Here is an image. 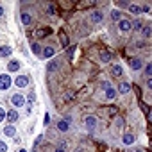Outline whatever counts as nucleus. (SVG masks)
Segmentation results:
<instances>
[{
  "label": "nucleus",
  "instance_id": "obj_35",
  "mask_svg": "<svg viewBox=\"0 0 152 152\" xmlns=\"http://www.w3.org/2000/svg\"><path fill=\"white\" fill-rule=\"evenodd\" d=\"M148 11H150L148 6H141V13H148Z\"/></svg>",
  "mask_w": 152,
  "mask_h": 152
},
{
  "label": "nucleus",
  "instance_id": "obj_17",
  "mask_svg": "<svg viewBox=\"0 0 152 152\" xmlns=\"http://www.w3.org/2000/svg\"><path fill=\"white\" fill-rule=\"evenodd\" d=\"M50 32H52L50 27H43V29H38V31H36V36H38V38H45V36H48Z\"/></svg>",
  "mask_w": 152,
  "mask_h": 152
},
{
  "label": "nucleus",
  "instance_id": "obj_34",
  "mask_svg": "<svg viewBox=\"0 0 152 152\" xmlns=\"http://www.w3.org/2000/svg\"><path fill=\"white\" fill-rule=\"evenodd\" d=\"M147 88H148V90H152V77H148V79H147Z\"/></svg>",
  "mask_w": 152,
  "mask_h": 152
},
{
  "label": "nucleus",
  "instance_id": "obj_10",
  "mask_svg": "<svg viewBox=\"0 0 152 152\" xmlns=\"http://www.w3.org/2000/svg\"><path fill=\"white\" fill-rule=\"evenodd\" d=\"M104 91H106V99H107V100H115V99L118 97V91H116V90H115L113 86H109V88H106Z\"/></svg>",
  "mask_w": 152,
  "mask_h": 152
},
{
  "label": "nucleus",
  "instance_id": "obj_33",
  "mask_svg": "<svg viewBox=\"0 0 152 152\" xmlns=\"http://www.w3.org/2000/svg\"><path fill=\"white\" fill-rule=\"evenodd\" d=\"M48 15H50V16H54V15H56V7H54L52 4L48 6Z\"/></svg>",
  "mask_w": 152,
  "mask_h": 152
},
{
  "label": "nucleus",
  "instance_id": "obj_13",
  "mask_svg": "<svg viewBox=\"0 0 152 152\" xmlns=\"http://www.w3.org/2000/svg\"><path fill=\"white\" fill-rule=\"evenodd\" d=\"M20 22H22L25 27H29V25L32 23V16H31L29 13H22V15H20Z\"/></svg>",
  "mask_w": 152,
  "mask_h": 152
},
{
  "label": "nucleus",
  "instance_id": "obj_25",
  "mask_svg": "<svg viewBox=\"0 0 152 152\" xmlns=\"http://www.w3.org/2000/svg\"><path fill=\"white\" fill-rule=\"evenodd\" d=\"M141 36L143 38H150L152 36V25H145L143 31H141Z\"/></svg>",
  "mask_w": 152,
  "mask_h": 152
},
{
  "label": "nucleus",
  "instance_id": "obj_15",
  "mask_svg": "<svg viewBox=\"0 0 152 152\" xmlns=\"http://www.w3.org/2000/svg\"><path fill=\"white\" fill-rule=\"evenodd\" d=\"M134 140H136V138H134V134H132V132H125V134H124V138H122V141H124L127 147H131V145L134 143Z\"/></svg>",
  "mask_w": 152,
  "mask_h": 152
},
{
  "label": "nucleus",
  "instance_id": "obj_5",
  "mask_svg": "<svg viewBox=\"0 0 152 152\" xmlns=\"http://www.w3.org/2000/svg\"><path fill=\"white\" fill-rule=\"evenodd\" d=\"M56 127H57V131H59V132H68V131H70V122H68V120H64V118H61V120H57Z\"/></svg>",
  "mask_w": 152,
  "mask_h": 152
},
{
  "label": "nucleus",
  "instance_id": "obj_16",
  "mask_svg": "<svg viewBox=\"0 0 152 152\" xmlns=\"http://www.w3.org/2000/svg\"><path fill=\"white\" fill-rule=\"evenodd\" d=\"M11 52H13V48L9 45H2V47H0V57H9Z\"/></svg>",
  "mask_w": 152,
  "mask_h": 152
},
{
  "label": "nucleus",
  "instance_id": "obj_9",
  "mask_svg": "<svg viewBox=\"0 0 152 152\" xmlns=\"http://www.w3.org/2000/svg\"><path fill=\"white\" fill-rule=\"evenodd\" d=\"M111 75H113V77H122V75H124V68H122V64H118V63L111 64Z\"/></svg>",
  "mask_w": 152,
  "mask_h": 152
},
{
  "label": "nucleus",
  "instance_id": "obj_29",
  "mask_svg": "<svg viewBox=\"0 0 152 152\" xmlns=\"http://www.w3.org/2000/svg\"><path fill=\"white\" fill-rule=\"evenodd\" d=\"M32 52H34V54H39V52H43V50H41V47H39L38 43H32Z\"/></svg>",
  "mask_w": 152,
  "mask_h": 152
},
{
  "label": "nucleus",
  "instance_id": "obj_37",
  "mask_svg": "<svg viewBox=\"0 0 152 152\" xmlns=\"http://www.w3.org/2000/svg\"><path fill=\"white\" fill-rule=\"evenodd\" d=\"M57 147H63V148H66V141H59V143H57Z\"/></svg>",
  "mask_w": 152,
  "mask_h": 152
},
{
  "label": "nucleus",
  "instance_id": "obj_4",
  "mask_svg": "<svg viewBox=\"0 0 152 152\" xmlns=\"http://www.w3.org/2000/svg\"><path fill=\"white\" fill-rule=\"evenodd\" d=\"M84 125H86V129H88V131H93V129L97 127V116L88 115V116L84 118Z\"/></svg>",
  "mask_w": 152,
  "mask_h": 152
},
{
  "label": "nucleus",
  "instance_id": "obj_41",
  "mask_svg": "<svg viewBox=\"0 0 152 152\" xmlns=\"http://www.w3.org/2000/svg\"><path fill=\"white\" fill-rule=\"evenodd\" d=\"M132 152H141V150H138V148H136V150H132Z\"/></svg>",
  "mask_w": 152,
  "mask_h": 152
},
{
  "label": "nucleus",
  "instance_id": "obj_32",
  "mask_svg": "<svg viewBox=\"0 0 152 152\" xmlns=\"http://www.w3.org/2000/svg\"><path fill=\"white\" fill-rule=\"evenodd\" d=\"M116 4H118V7H127V9L131 6V2H127V0H125V2H116Z\"/></svg>",
  "mask_w": 152,
  "mask_h": 152
},
{
  "label": "nucleus",
  "instance_id": "obj_2",
  "mask_svg": "<svg viewBox=\"0 0 152 152\" xmlns=\"http://www.w3.org/2000/svg\"><path fill=\"white\" fill-rule=\"evenodd\" d=\"M129 64H131V68H132L134 72H140V70H143V68H145V63H143V59H141V57H131Z\"/></svg>",
  "mask_w": 152,
  "mask_h": 152
},
{
  "label": "nucleus",
  "instance_id": "obj_12",
  "mask_svg": "<svg viewBox=\"0 0 152 152\" xmlns=\"http://www.w3.org/2000/svg\"><path fill=\"white\" fill-rule=\"evenodd\" d=\"M4 134H6V136H9V138H15V136H16V127H15L13 124L6 125V127H4Z\"/></svg>",
  "mask_w": 152,
  "mask_h": 152
},
{
  "label": "nucleus",
  "instance_id": "obj_1",
  "mask_svg": "<svg viewBox=\"0 0 152 152\" xmlns=\"http://www.w3.org/2000/svg\"><path fill=\"white\" fill-rule=\"evenodd\" d=\"M116 25H118V32L120 34H129L132 31V22H129L127 18H122Z\"/></svg>",
  "mask_w": 152,
  "mask_h": 152
},
{
  "label": "nucleus",
  "instance_id": "obj_38",
  "mask_svg": "<svg viewBox=\"0 0 152 152\" xmlns=\"http://www.w3.org/2000/svg\"><path fill=\"white\" fill-rule=\"evenodd\" d=\"M148 122H152V109L148 111Z\"/></svg>",
  "mask_w": 152,
  "mask_h": 152
},
{
  "label": "nucleus",
  "instance_id": "obj_39",
  "mask_svg": "<svg viewBox=\"0 0 152 152\" xmlns=\"http://www.w3.org/2000/svg\"><path fill=\"white\" fill-rule=\"evenodd\" d=\"M0 16H4V7L0 6Z\"/></svg>",
  "mask_w": 152,
  "mask_h": 152
},
{
  "label": "nucleus",
  "instance_id": "obj_40",
  "mask_svg": "<svg viewBox=\"0 0 152 152\" xmlns=\"http://www.w3.org/2000/svg\"><path fill=\"white\" fill-rule=\"evenodd\" d=\"M18 152H27V150H25V148H20V150H18Z\"/></svg>",
  "mask_w": 152,
  "mask_h": 152
},
{
  "label": "nucleus",
  "instance_id": "obj_31",
  "mask_svg": "<svg viewBox=\"0 0 152 152\" xmlns=\"http://www.w3.org/2000/svg\"><path fill=\"white\" fill-rule=\"evenodd\" d=\"M91 6H95V2H81L79 4V7H91Z\"/></svg>",
  "mask_w": 152,
  "mask_h": 152
},
{
  "label": "nucleus",
  "instance_id": "obj_18",
  "mask_svg": "<svg viewBox=\"0 0 152 152\" xmlns=\"http://www.w3.org/2000/svg\"><path fill=\"white\" fill-rule=\"evenodd\" d=\"M99 57H100V61H102V63H111V57H113V54L104 50V52H100V56H99Z\"/></svg>",
  "mask_w": 152,
  "mask_h": 152
},
{
  "label": "nucleus",
  "instance_id": "obj_26",
  "mask_svg": "<svg viewBox=\"0 0 152 152\" xmlns=\"http://www.w3.org/2000/svg\"><path fill=\"white\" fill-rule=\"evenodd\" d=\"M57 68H59V61H50V63L47 64V70H48V72H56Z\"/></svg>",
  "mask_w": 152,
  "mask_h": 152
},
{
  "label": "nucleus",
  "instance_id": "obj_36",
  "mask_svg": "<svg viewBox=\"0 0 152 152\" xmlns=\"http://www.w3.org/2000/svg\"><path fill=\"white\" fill-rule=\"evenodd\" d=\"M54 152H66V148H63V147H56Z\"/></svg>",
  "mask_w": 152,
  "mask_h": 152
},
{
  "label": "nucleus",
  "instance_id": "obj_8",
  "mask_svg": "<svg viewBox=\"0 0 152 152\" xmlns=\"http://www.w3.org/2000/svg\"><path fill=\"white\" fill-rule=\"evenodd\" d=\"M90 20H91L93 23H100V22L104 20V13H102L100 9H97V11H93V13L90 15Z\"/></svg>",
  "mask_w": 152,
  "mask_h": 152
},
{
  "label": "nucleus",
  "instance_id": "obj_42",
  "mask_svg": "<svg viewBox=\"0 0 152 152\" xmlns=\"http://www.w3.org/2000/svg\"><path fill=\"white\" fill-rule=\"evenodd\" d=\"M32 152H38V150H36V148H34V150H32Z\"/></svg>",
  "mask_w": 152,
  "mask_h": 152
},
{
  "label": "nucleus",
  "instance_id": "obj_19",
  "mask_svg": "<svg viewBox=\"0 0 152 152\" xmlns=\"http://www.w3.org/2000/svg\"><path fill=\"white\" fill-rule=\"evenodd\" d=\"M143 27H145V25H143V22H141V20H134V22H132V31L141 32V31H143Z\"/></svg>",
  "mask_w": 152,
  "mask_h": 152
},
{
  "label": "nucleus",
  "instance_id": "obj_23",
  "mask_svg": "<svg viewBox=\"0 0 152 152\" xmlns=\"http://www.w3.org/2000/svg\"><path fill=\"white\" fill-rule=\"evenodd\" d=\"M111 20H115V22L118 23V22L122 20V13H120L118 9H113V11H111Z\"/></svg>",
  "mask_w": 152,
  "mask_h": 152
},
{
  "label": "nucleus",
  "instance_id": "obj_28",
  "mask_svg": "<svg viewBox=\"0 0 152 152\" xmlns=\"http://www.w3.org/2000/svg\"><path fill=\"white\" fill-rule=\"evenodd\" d=\"M6 118H7V113L4 111V107H0V124H2Z\"/></svg>",
  "mask_w": 152,
  "mask_h": 152
},
{
  "label": "nucleus",
  "instance_id": "obj_21",
  "mask_svg": "<svg viewBox=\"0 0 152 152\" xmlns=\"http://www.w3.org/2000/svg\"><path fill=\"white\" fill-rule=\"evenodd\" d=\"M7 70H9V72H18V70H20V63H18V61H9Z\"/></svg>",
  "mask_w": 152,
  "mask_h": 152
},
{
  "label": "nucleus",
  "instance_id": "obj_14",
  "mask_svg": "<svg viewBox=\"0 0 152 152\" xmlns=\"http://www.w3.org/2000/svg\"><path fill=\"white\" fill-rule=\"evenodd\" d=\"M54 54H56V48H54V47H45V48H43V52H41L43 59H50Z\"/></svg>",
  "mask_w": 152,
  "mask_h": 152
},
{
  "label": "nucleus",
  "instance_id": "obj_3",
  "mask_svg": "<svg viewBox=\"0 0 152 152\" xmlns=\"http://www.w3.org/2000/svg\"><path fill=\"white\" fill-rule=\"evenodd\" d=\"M9 88H11V75L2 73V75H0V90L6 91V90H9Z\"/></svg>",
  "mask_w": 152,
  "mask_h": 152
},
{
  "label": "nucleus",
  "instance_id": "obj_11",
  "mask_svg": "<svg viewBox=\"0 0 152 152\" xmlns=\"http://www.w3.org/2000/svg\"><path fill=\"white\" fill-rule=\"evenodd\" d=\"M15 84H16L18 88H25V86L29 84V79L25 77V75H18V77L15 79Z\"/></svg>",
  "mask_w": 152,
  "mask_h": 152
},
{
  "label": "nucleus",
  "instance_id": "obj_7",
  "mask_svg": "<svg viewBox=\"0 0 152 152\" xmlns=\"http://www.w3.org/2000/svg\"><path fill=\"white\" fill-rule=\"evenodd\" d=\"M11 102H13L16 107H22V106H25V97L20 95V93H15V95L11 97Z\"/></svg>",
  "mask_w": 152,
  "mask_h": 152
},
{
  "label": "nucleus",
  "instance_id": "obj_27",
  "mask_svg": "<svg viewBox=\"0 0 152 152\" xmlns=\"http://www.w3.org/2000/svg\"><path fill=\"white\" fill-rule=\"evenodd\" d=\"M143 73H145V77H147V79H148V77H152V63L145 64V68H143Z\"/></svg>",
  "mask_w": 152,
  "mask_h": 152
},
{
  "label": "nucleus",
  "instance_id": "obj_30",
  "mask_svg": "<svg viewBox=\"0 0 152 152\" xmlns=\"http://www.w3.org/2000/svg\"><path fill=\"white\" fill-rule=\"evenodd\" d=\"M0 152H7V143H4L0 140Z\"/></svg>",
  "mask_w": 152,
  "mask_h": 152
},
{
  "label": "nucleus",
  "instance_id": "obj_6",
  "mask_svg": "<svg viewBox=\"0 0 152 152\" xmlns=\"http://www.w3.org/2000/svg\"><path fill=\"white\" fill-rule=\"evenodd\" d=\"M116 91H118V95H127V93L131 91V84H129L127 81H122V83L118 84Z\"/></svg>",
  "mask_w": 152,
  "mask_h": 152
},
{
  "label": "nucleus",
  "instance_id": "obj_22",
  "mask_svg": "<svg viewBox=\"0 0 152 152\" xmlns=\"http://www.w3.org/2000/svg\"><path fill=\"white\" fill-rule=\"evenodd\" d=\"M129 11H131L132 15H140V13H141V6H140V4H131V6H129Z\"/></svg>",
  "mask_w": 152,
  "mask_h": 152
},
{
  "label": "nucleus",
  "instance_id": "obj_24",
  "mask_svg": "<svg viewBox=\"0 0 152 152\" xmlns=\"http://www.w3.org/2000/svg\"><path fill=\"white\" fill-rule=\"evenodd\" d=\"M59 39H61V45H63V47H68V43H70V41H68V36H66V32H64V31H61V32H59Z\"/></svg>",
  "mask_w": 152,
  "mask_h": 152
},
{
  "label": "nucleus",
  "instance_id": "obj_20",
  "mask_svg": "<svg viewBox=\"0 0 152 152\" xmlns=\"http://www.w3.org/2000/svg\"><path fill=\"white\" fill-rule=\"evenodd\" d=\"M18 116H20V115H18V111H15V109H13V111H9V113H7V120H9V124H15V122L18 120Z\"/></svg>",
  "mask_w": 152,
  "mask_h": 152
}]
</instances>
